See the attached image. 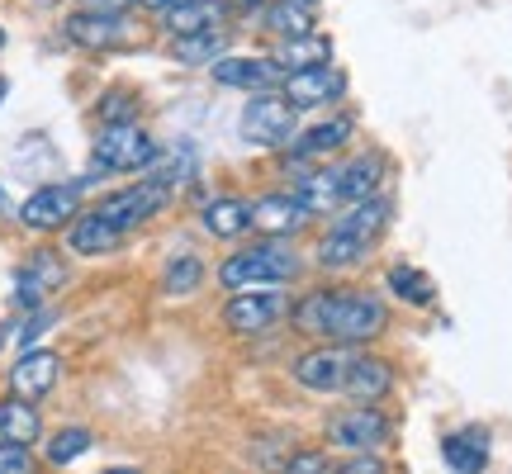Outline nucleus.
<instances>
[{"instance_id":"obj_20","label":"nucleus","mask_w":512,"mask_h":474,"mask_svg":"<svg viewBox=\"0 0 512 474\" xmlns=\"http://www.w3.org/2000/svg\"><path fill=\"white\" fill-rule=\"evenodd\" d=\"M380 181H384V157H380V152H356L351 162L337 166L342 204H356V200H370V195H380Z\"/></svg>"},{"instance_id":"obj_24","label":"nucleus","mask_w":512,"mask_h":474,"mask_svg":"<svg viewBox=\"0 0 512 474\" xmlns=\"http://www.w3.org/2000/svg\"><path fill=\"white\" fill-rule=\"evenodd\" d=\"M223 5L219 0H181L176 10H166L162 15V29L171 38L181 34H204V29H223Z\"/></svg>"},{"instance_id":"obj_41","label":"nucleus","mask_w":512,"mask_h":474,"mask_svg":"<svg viewBox=\"0 0 512 474\" xmlns=\"http://www.w3.org/2000/svg\"><path fill=\"white\" fill-rule=\"evenodd\" d=\"M38 10H53V5H62V0H34Z\"/></svg>"},{"instance_id":"obj_29","label":"nucleus","mask_w":512,"mask_h":474,"mask_svg":"<svg viewBox=\"0 0 512 474\" xmlns=\"http://www.w3.org/2000/svg\"><path fill=\"white\" fill-rule=\"evenodd\" d=\"M389 294L403 299V304H413V309H427L432 294H437V285H432V275H422L418 266L399 261V266H389Z\"/></svg>"},{"instance_id":"obj_22","label":"nucleus","mask_w":512,"mask_h":474,"mask_svg":"<svg viewBox=\"0 0 512 474\" xmlns=\"http://www.w3.org/2000/svg\"><path fill=\"white\" fill-rule=\"evenodd\" d=\"M441 456L456 474H484L489 465V432L484 427H465V432H451L441 441Z\"/></svg>"},{"instance_id":"obj_18","label":"nucleus","mask_w":512,"mask_h":474,"mask_svg":"<svg viewBox=\"0 0 512 474\" xmlns=\"http://www.w3.org/2000/svg\"><path fill=\"white\" fill-rule=\"evenodd\" d=\"M351 133H356V114L342 110L332 119H323V124H313L309 133H299L290 143V152L299 162H323V157H332V152H342L351 143Z\"/></svg>"},{"instance_id":"obj_43","label":"nucleus","mask_w":512,"mask_h":474,"mask_svg":"<svg viewBox=\"0 0 512 474\" xmlns=\"http://www.w3.org/2000/svg\"><path fill=\"white\" fill-rule=\"evenodd\" d=\"M0 48H5V29H0Z\"/></svg>"},{"instance_id":"obj_35","label":"nucleus","mask_w":512,"mask_h":474,"mask_svg":"<svg viewBox=\"0 0 512 474\" xmlns=\"http://www.w3.org/2000/svg\"><path fill=\"white\" fill-rule=\"evenodd\" d=\"M332 474H384V465L375 451H356L347 465H332Z\"/></svg>"},{"instance_id":"obj_34","label":"nucleus","mask_w":512,"mask_h":474,"mask_svg":"<svg viewBox=\"0 0 512 474\" xmlns=\"http://www.w3.org/2000/svg\"><path fill=\"white\" fill-rule=\"evenodd\" d=\"M0 474H38V460L19 441H0Z\"/></svg>"},{"instance_id":"obj_6","label":"nucleus","mask_w":512,"mask_h":474,"mask_svg":"<svg viewBox=\"0 0 512 474\" xmlns=\"http://www.w3.org/2000/svg\"><path fill=\"white\" fill-rule=\"evenodd\" d=\"M171 195H176L171 185H162L157 176H147V181H133V185H124V190L105 195L95 209H100L110 223H119L124 233H133V228H143L147 219H157L166 204H171Z\"/></svg>"},{"instance_id":"obj_7","label":"nucleus","mask_w":512,"mask_h":474,"mask_svg":"<svg viewBox=\"0 0 512 474\" xmlns=\"http://www.w3.org/2000/svg\"><path fill=\"white\" fill-rule=\"evenodd\" d=\"M285 294L280 285H256V290H233L223 304V328L238 332V337H256V332L275 328L285 318Z\"/></svg>"},{"instance_id":"obj_42","label":"nucleus","mask_w":512,"mask_h":474,"mask_svg":"<svg viewBox=\"0 0 512 474\" xmlns=\"http://www.w3.org/2000/svg\"><path fill=\"white\" fill-rule=\"evenodd\" d=\"M299 5H309V10H313V5H318V0H299Z\"/></svg>"},{"instance_id":"obj_14","label":"nucleus","mask_w":512,"mask_h":474,"mask_svg":"<svg viewBox=\"0 0 512 474\" xmlns=\"http://www.w3.org/2000/svg\"><path fill=\"white\" fill-rule=\"evenodd\" d=\"M67 43L86 48V53H114L128 43V19L124 15H100V10H76L67 24H62Z\"/></svg>"},{"instance_id":"obj_4","label":"nucleus","mask_w":512,"mask_h":474,"mask_svg":"<svg viewBox=\"0 0 512 474\" xmlns=\"http://www.w3.org/2000/svg\"><path fill=\"white\" fill-rule=\"evenodd\" d=\"M238 128L252 147H290L294 128H299V110L285 100V91H256L242 105Z\"/></svg>"},{"instance_id":"obj_21","label":"nucleus","mask_w":512,"mask_h":474,"mask_svg":"<svg viewBox=\"0 0 512 474\" xmlns=\"http://www.w3.org/2000/svg\"><path fill=\"white\" fill-rule=\"evenodd\" d=\"M200 223L209 237H223V242H233V237L252 233V204L238 200V195H219V200H209L200 209Z\"/></svg>"},{"instance_id":"obj_2","label":"nucleus","mask_w":512,"mask_h":474,"mask_svg":"<svg viewBox=\"0 0 512 474\" xmlns=\"http://www.w3.org/2000/svg\"><path fill=\"white\" fill-rule=\"evenodd\" d=\"M394 219V200L389 195H370V200H356L347 204V214L332 223L323 242H318V266L323 271H351V266H361L366 252L384 237Z\"/></svg>"},{"instance_id":"obj_5","label":"nucleus","mask_w":512,"mask_h":474,"mask_svg":"<svg viewBox=\"0 0 512 474\" xmlns=\"http://www.w3.org/2000/svg\"><path fill=\"white\" fill-rule=\"evenodd\" d=\"M157 157H162V147L152 143L138 124H105L91 147L95 171H114V176L147 171V166H157Z\"/></svg>"},{"instance_id":"obj_11","label":"nucleus","mask_w":512,"mask_h":474,"mask_svg":"<svg viewBox=\"0 0 512 474\" xmlns=\"http://www.w3.org/2000/svg\"><path fill=\"white\" fill-rule=\"evenodd\" d=\"M328 441L342 446V451H375L389 441V418H384L375 403H356V408H342L337 418L328 422Z\"/></svg>"},{"instance_id":"obj_16","label":"nucleus","mask_w":512,"mask_h":474,"mask_svg":"<svg viewBox=\"0 0 512 474\" xmlns=\"http://www.w3.org/2000/svg\"><path fill=\"white\" fill-rule=\"evenodd\" d=\"M62 380V356L57 351H24L10 370V389L19 399H48Z\"/></svg>"},{"instance_id":"obj_1","label":"nucleus","mask_w":512,"mask_h":474,"mask_svg":"<svg viewBox=\"0 0 512 474\" xmlns=\"http://www.w3.org/2000/svg\"><path fill=\"white\" fill-rule=\"evenodd\" d=\"M294 328L318 337V342H342V347H361L375 342L389 328V309L366 290H313L294 304Z\"/></svg>"},{"instance_id":"obj_28","label":"nucleus","mask_w":512,"mask_h":474,"mask_svg":"<svg viewBox=\"0 0 512 474\" xmlns=\"http://www.w3.org/2000/svg\"><path fill=\"white\" fill-rule=\"evenodd\" d=\"M223 53H228V29H204V34L171 38V57L181 67H214Z\"/></svg>"},{"instance_id":"obj_30","label":"nucleus","mask_w":512,"mask_h":474,"mask_svg":"<svg viewBox=\"0 0 512 474\" xmlns=\"http://www.w3.org/2000/svg\"><path fill=\"white\" fill-rule=\"evenodd\" d=\"M200 285H204V261L195 252H181V256H171V261H166L162 290L171 294V299H185V294H195Z\"/></svg>"},{"instance_id":"obj_17","label":"nucleus","mask_w":512,"mask_h":474,"mask_svg":"<svg viewBox=\"0 0 512 474\" xmlns=\"http://www.w3.org/2000/svg\"><path fill=\"white\" fill-rule=\"evenodd\" d=\"M124 228L119 223H110L100 209H91V214H76L72 223H67V247H72L76 256H110L124 247Z\"/></svg>"},{"instance_id":"obj_27","label":"nucleus","mask_w":512,"mask_h":474,"mask_svg":"<svg viewBox=\"0 0 512 474\" xmlns=\"http://www.w3.org/2000/svg\"><path fill=\"white\" fill-rule=\"evenodd\" d=\"M43 437V418H38L34 399H0V441H19V446H34Z\"/></svg>"},{"instance_id":"obj_25","label":"nucleus","mask_w":512,"mask_h":474,"mask_svg":"<svg viewBox=\"0 0 512 474\" xmlns=\"http://www.w3.org/2000/svg\"><path fill=\"white\" fill-rule=\"evenodd\" d=\"M271 57L280 62V67H285V72H309V67H328V62H332V38H323V34L280 38Z\"/></svg>"},{"instance_id":"obj_39","label":"nucleus","mask_w":512,"mask_h":474,"mask_svg":"<svg viewBox=\"0 0 512 474\" xmlns=\"http://www.w3.org/2000/svg\"><path fill=\"white\" fill-rule=\"evenodd\" d=\"M105 474H143V470H133V465H114V470H105Z\"/></svg>"},{"instance_id":"obj_33","label":"nucleus","mask_w":512,"mask_h":474,"mask_svg":"<svg viewBox=\"0 0 512 474\" xmlns=\"http://www.w3.org/2000/svg\"><path fill=\"white\" fill-rule=\"evenodd\" d=\"M280 474H332V460H328V451H318V446H299V451L285 456Z\"/></svg>"},{"instance_id":"obj_10","label":"nucleus","mask_w":512,"mask_h":474,"mask_svg":"<svg viewBox=\"0 0 512 474\" xmlns=\"http://www.w3.org/2000/svg\"><path fill=\"white\" fill-rule=\"evenodd\" d=\"M62 285H67V261H62V252H29L24 266L15 271V304L34 313V309H43L48 294H57Z\"/></svg>"},{"instance_id":"obj_3","label":"nucleus","mask_w":512,"mask_h":474,"mask_svg":"<svg viewBox=\"0 0 512 474\" xmlns=\"http://www.w3.org/2000/svg\"><path fill=\"white\" fill-rule=\"evenodd\" d=\"M294 275H299L294 247L280 242V237H266V242H252V247H242V252L223 261L219 285L233 294V290H256V285H290Z\"/></svg>"},{"instance_id":"obj_36","label":"nucleus","mask_w":512,"mask_h":474,"mask_svg":"<svg viewBox=\"0 0 512 474\" xmlns=\"http://www.w3.org/2000/svg\"><path fill=\"white\" fill-rule=\"evenodd\" d=\"M223 15H261V5L266 0H219Z\"/></svg>"},{"instance_id":"obj_15","label":"nucleus","mask_w":512,"mask_h":474,"mask_svg":"<svg viewBox=\"0 0 512 474\" xmlns=\"http://www.w3.org/2000/svg\"><path fill=\"white\" fill-rule=\"evenodd\" d=\"M313 214L299 204V195L294 190H275V195H261V200H252V228L261 237H280V242H290L304 223H309Z\"/></svg>"},{"instance_id":"obj_13","label":"nucleus","mask_w":512,"mask_h":474,"mask_svg":"<svg viewBox=\"0 0 512 474\" xmlns=\"http://www.w3.org/2000/svg\"><path fill=\"white\" fill-rule=\"evenodd\" d=\"M209 72H214V81H219V86L242 91V95L280 91V81H285V67H280L275 57H233V53H223Z\"/></svg>"},{"instance_id":"obj_23","label":"nucleus","mask_w":512,"mask_h":474,"mask_svg":"<svg viewBox=\"0 0 512 474\" xmlns=\"http://www.w3.org/2000/svg\"><path fill=\"white\" fill-rule=\"evenodd\" d=\"M294 195L309 214H332L342 209V185H337V166H309L299 181H294Z\"/></svg>"},{"instance_id":"obj_8","label":"nucleus","mask_w":512,"mask_h":474,"mask_svg":"<svg viewBox=\"0 0 512 474\" xmlns=\"http://www.w3.org/2000/svg\"><path fill=\"white\" fill-rule=\"evenodd\" d=\"M81 181H62V185H38L29 200L19 204V223L34 228V233H57L81 214Z\"/></svg>"},{"instance_id":"obj_19","label":"nucleus","mask_w":512,"mask_h":474,"mask_svg":"<svg viewBox=\"0 0 512 474\" xmlns=\"http://www.w3.org/2000/svg\"><path fill=\"white\" fill-rule=\"evenodd\" d=\"M394 389V365L380 361V356H361L356 351V361L347 370V384H342V394L356 403H380L384 394Z\"/></svg>"},{"instance_id":"obj_37","label":"nucleus","mask_w":512,"mask_h":474,"mask_svg":"<svg viewBox=\"0 0 512 474\" xmlns=\"http://www.w3.org/2000/svg\"><path fill=\"white\" fill-rule=\"evenodd\" d=\"M133 0H81V10H100V15H124Z\"/></svg>"},{"instance_id":"obj_9","label":"nucleus","mask_w":512,"mask_h":474,"mask_svg":"<svg viewBox=\"0 0 512 474\" xmlns=\"http://www.w3.org/2000/svg\"><path fill=\"white\" fill-rule=\"evenodd\" d=\"M356 361V347H342V342H323V347L304 351L299 361H294V384L299 389H309V394H342V384H347V370Z\"/></svg>"},{"instance_id":"obj_12","label":"nucleus","mask_w":512,"mask_h":474,"mask_svg":"<svg viewBox=\"0 0 512 474\" xmlns=\"http://www.w3.org/2000/svg\"><path fill=\"white\" fill-rule=\"evenodd\" d=\"M280 91H285L294 110H328L347 95V72H337L332 62L328 67H309V72H285Z\"/></svg>"},{"instance_id":"obj_31","label":"nucleus","mask_w":512,"mask_h":474,"mask_svg":"<svg viewBox=\"0 0 512 474\" xmlns=\"http://www.w3.org/2000/svg\"><path fill=\"white\" fill-rule=\"evenodd\" d=\"M91 451V432L86 427H62L48 437V465H72Z\"/></svg>"},{"instance_id":"obj_32","label":"nucleus","mask_w":512,"mask_h":474,"mask_svg":"<svg viewBox=\"0 0 512 474\" xmlns=\"http://www.w3.org/2000/svg\"><path fill=\"white\" fill-rule=\"evenodd\" d=\"M100 128L105 124H138V100H133V95L128 91H110L105 95V100H100Z\"/></svg>"},{"instance_id":"obj_26","label":"nucleus","mask_w":512,"mask_h":474,"mask_svg":"<svg viewBox=\"0 0 512 474\" xmlns=\"http://www.w3.org/2000/svg\"><path fill=\"white\" fill-rule=\"evenodd\" d=\"M261 29L271 38H304V34H318L313 29V10L299 5V0H266L261 5Z\"/></svg>"},{"instance_id":"obj_38","label":"nucleus","mask_w":512,"mask_h":474,"mask_svg":"<svg viewBox=\"0 0 512 474\" xmlns=\"http://www.w3.org/2000/svg\"><path fill=\"white\" fill-rule=\"evenodd\" d=\"M138 5H143V10H152V15H166V10H176L181 0H138Z\"/></svg>"},{"instance_id":"obj_40","label":"nucleus","mask_w":512,"mask_h":474,"mask_svg":"<svg viewBox=\"0 0 512 474\" xmlns=\"http://www.w3.org/2000/svg\"><path fill=\"white\" fill-rule=\"evenodd\" d=\"M5 95H10V81H5V76H0V105H5Z\"/></svg>"}]
</instances>
